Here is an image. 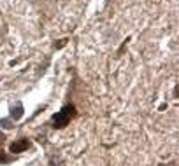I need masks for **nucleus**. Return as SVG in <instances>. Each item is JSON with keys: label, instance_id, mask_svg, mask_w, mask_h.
Instances as JSON below:
<instances>
[{"label": "nucleus", "instance_id": "nucleus-1", "mask_svg": "<svg viewBox=\"0 0 179 166\" xmlns=\"http://www.w3.org/2000/svg\"><path fill=\"white\" fill-rule=\"evenodd\" d=\"M76 114V109H74V105H65L63 109L60 112H56L55 116H53V128H56V130H62V128H65V126L69 124V121H70V117Z\"/></svg>", "mask_w": 179, "mask_h": 166}, {"label": "nucleus", "instance_id": "nucleus-2", "mask_svg": "<svg viewBox=\"0 0 179 166\" xmlns=\"http://www.w3.org/2000/svg\"><path fill=\"white\" fill-rule=\"evenodd\" d=\"M30 147V142L27 138H21V140H16V142H13L11 145H9V150L13 154H18V152H23V150H27Z\"/></svg>", "mask_w": 179, "mask_h": 166}, {"label": "nucleus", "instance_id": "nucleus-3", "mask_svg": "<svg viewBox=\"0 0 179 166\" xmlns=\"http://www.w3.org/2000/svg\"><path fill=\"white\" fill-rule=\"evenodd\" d=\"M11 117L14 119V121H18V119L23 117V107L21 105H16V107L11 109Z\"/></svg>", "mask_w": 179, "mask_h": 166}, {"label": "nucleus", "instance_id": "nucleus-4", "mask_svg": "<svg viewBox=\"0 0 179 166\" xmlns=\"http://www.w3.org/2000/svg\"><path fill=\"white\" fill-rule=\"evenodd\" d=\"M0 126H2L4 130H11L14 124H13V121H11V119H0Z\"/></svg>", "mask_w": 179, "mask_h": 166}, {"label": "nucleus", "instance_id": "nucleus-5", "mask_svg": "<svg viewBox=\"0 0 179 166\" xmlns=\"http://www.w3.org/2000/svg\"><path fill=\"white\" fill-rule=\"evenodd\" d=\"M11 161H13L11 156H7L5 152H2V150H0V163H11Z\"/></svg>", "mask_w": 179, "mask_h": 166}, {"label": "nucleus", "instance_id": "nucleus-6", "mask_svg": "<svg viewBox=\"0 0 179 166\" xmlns=\"http://www.w3.org/2000/svg\"><path fill=\"white\" fill-rule=\"evenodd\" d=\"M4 142H5V135H4V133L0 131V145H2Z\"/></svg>", "mask_w": 179, "mask_h": 166}, {"label": "nucleus", "instance_id": "nucleus-7", "mask_svg": "<svg viewBox=\"0 0 179 166\" xmlns=\"http://www.w3.org/2000/svg\"><path fill=\"white\" fill-rule=\"evenodd\" d=\"M65 42H67L65 39H63V40H60V42L56 44V47H63V46H65Z\"/></svg>", "mask_w": 179, "mask_h": 166}]
</instances>
